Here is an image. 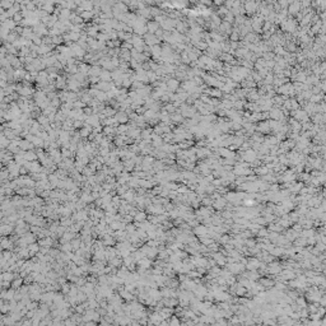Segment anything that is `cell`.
I'll return each mask as SVG.
<instances>
[{
    "label": "cell",
    "instance_id": "cell-1",
    "mask_svg": "<svg viewBox=\"0 0 326 326\" xmlns=\"http://www.w3.org/2000/svg\"><path fill=\"white\" fill-rule=\"evenodd\" d=\"M149 320H150V322H152V324H154V325H157V326H158V325H159V324L163 321V320H162V317L159 316V313H153V315L149 317Z\"/></svg>",
    "mask_w": 326,
    "mask_h": 326
}]
</instances>
